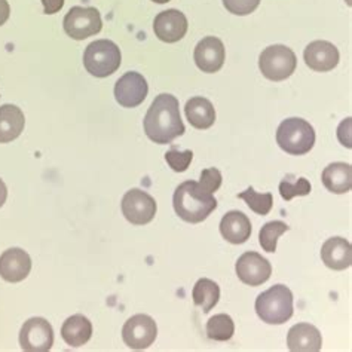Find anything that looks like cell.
<instances>
[{
	"label": "cell",
	"instance_id": "6da1fadb",
	"mask_svg": "<svg viewBox=\"0 0 352 352\" xmlns=\"http://www.w3.org/2000/svg\"><path fill=\"white\" fill-rule=\"evenodd\" d=\"M144 131L157 144H170L183 135L186 129L180 118L179 100L171 94L157 96L146 113Z\"/></svg>",
	"mask_w": 352,
	"mask_h": 352
},
{
	"label": "cell",
	"instance_id": "7a4b0ae2",
	"mask_svg": "<svg viewBox=\"0 0 352 352\" xmlns=\"http://www.w3.org/2000/svg\"><path fill=\"white\" fill-rule=\"evenodd\" d=\"M173 206L182 220L197 225L217 208V201L211 192L201 186L199 182L188 180L175 189Z\"/></svg>",
	"mask_w": 352,
	"mask_h": 352
},
{
	"label": "cell",
	"instance_id": "3957f363",
	"mask_svg": "<svg viewBox=\"0 0 352 352\" xmlns=\"http://www.w3.org/2000/svg\"><path fill=\"white\" fill-rule=\"evenodd\" d=\"M256 312L266 324H284L293 317V293L283 284H276L270 290L258 294L256 299Z\"/></svg>",
	"mask_w": 352,
	"mask_h": 352
},
{
	"label": "cell",
	"instance_id": "277c9868",
	"mask_svg": "<svg viewBox=\"0 0 352 352\" xmlns=\"http://www.w3.org/2000/svg\"><path fill=\"white\" fill-rule=\"evenodd\" d=\"M276 143L289 155H305L315 144V131L309 122L300 118H289L276 131Z\"/></svg>",
	"mask_w": 352,
	"mask_h": 352
},
{
	"label": "cell",
	"instance_id": "5b68a950",
	"mask_svg": "<svg viewBox=\"0 0 352 352\" xmlns=\"http://www.w3.org/2000/svg\"><path fill=\"white\" fill-rule=\"evenodd\" d=\"M122 55L118 45L112 41L101 39L87 46L83 54V66L96 78H107L119 69Z\"/></svg>",
	"mask_w": 352,
	"mask_h": 352
},
{
	"label": "cell",
	"instance_id": "8992f818",
	"mask_svg": "<svg viewBox=\"0 0 352 352\" xmlns=\"http://www.w3.org/2000/svg\"><path fill=\"white\" fill-rule=\"evenodd\" d=\"M258 67L262 75L274 82H281L289 79L296 67H298V58L296 54L284 45H272L261 54L258 58Z\"/></svg>",
	"mask_w": 352,
	"mask_h": 352
},
{
	"label": "cell",
	"instance_id": "52a82bcc",
	"mask_svg": "<svg viewBox=\"0 0 352 352\" xmlns=\"http://www.w3.org/2000/svg\"><path fill=\"white\" fill-rule=\"evenodd\" d=\"M64 32H66L72 39L83 41L91 38L101 32V15L96 8H82L75 6L72 8L64 16Z\"/></svg>",
	"mask_w": 352,
	"mask_h": 352
},
{
	"label": "cell",
	"instance_id": "ba28073f",
	"mask_svg": "<svg viewBox=\"0 0 352 352\" xmlns=\"http://www.w3.org/2000/svg\"><path fill=\"white\" fill-rule=\"evenodd\" d=\"M122 212L129 223L143 226L155 219L156 202L147 192L131 189L122 198Z\"/></svg>",
	"mask_w": 352,
	"mask_h": 352
},
{
	"label": "cell",
	"instance_id": "9c48e42d",
	"mask_svg": "<svg viewBox=\"0 0 352 352\" xmlns=\"http://www.w3.org/2000/svg\"><path fill=\"white\" fill-rule=\"evenodd\" d=\"M157 336L156 322L146 314H137L129 318L122 329V339L125 345L131 349L149 348Z\"/></svg>",
	"mask_w": 352,
	"mask_h": 352
},
{
	"label": "cell",
	"instance_id": "30bf717a",
	"mask_svg": "<svg viewBox=\"0 0 352 352\" xmlns=\"http://www.w3.org/2000/svg\"><path fill=\"white\" fill-rule=\"evenodd\" d=\"M20 345L27 352H48L54 345V330L45 318L27 320L20 331Z\"/></svg>",
	"mask_w": 352,
	"mask_h": 352
},
{
	"label": "cell",
	"instance_id": "8fae6325",
	"mask_svg": "<svg viewBox=\"0 0 352 352\" xmlns=\"http://www.w3.org/2000/svg\"><path fill=\"white\" fill-rule=\"evenodd\" d=\"M236 275L241 281L247 285L257 287L265 284L271 278L272 266L270 261H266L256 252H247L238 258Z\"/></svg>",
	"mask_w": 352,
	"mask_h": 352
},
{
	"label": "cell",
	"instance_id": "7c38bea8",
	"mask_svg": "<svg viewBox=\"0 0 352 352\" xmlns=\"http://www.w3.org/2000/svg\"><path fill=\"white\" fill-rule=\"evenodd\" d=\"M149 87L146 79L137 72H128L115 85V98L122 107L133 109L140 106L147 97Z\"/></svg>",
	"mask_w": 352,
	"mask_h": 352
},
{
	"label": "cell",
	"instance_id": "4fadbf2b",
	"mask_svg": "<svg viewBox=\"0 0 352 352\" xmlns=\"http://www.w3.org/2000/svg\"><path fill=\"white\" fill-rule=\"evenodd\" d=\"M188 18L177 9L160 12L155 18L153 32L157 39L165 43H175L182 41L188 33Z\"/></svg>",
	"mask_w": 352,
	"mask_h": 352
},
{
	"label": "cell",
	"instance_id": "5bb4252c",
	"mask_svg": "<svg viewBox=\"0 0 352 352\" xmlns=\"http://www.w3.org/2000/svg\"><path fill=\"white\" fill-rule=\"evenodd\" d=\"M225 45L214 36L204 38L195 48L193 58L199 70L204 73H216L225 64Z\"/></svg>",
	"mask_w": 352,
	"mask_h": 352
},
{
	"label": "cell",
	"instance_id": "9a60e30c",
	"mask_svg": "<svg viewBox=\"0 0 352 352\" xmlns=\"http://www.w3.org/2000/svg\"><path fill=\"white\" fill-rule=\"evenodd\" d=\"M32 271V258L21 248H9L0 256V276L8 283H21Z\"/></svg>",
	"mask_w": 352,
	"mask_h": 352
},
{
	"label": "cell",
	"instance_id": "2e32d148",
	"mask_svg": "<svg viewBox=\"0 0 352 352\" xmlns=\"http://www.w3.org/2000/svg\"><path fill=\"white\" fill-rule=\"evenodd\" d=\"M307 66L314 72H330L339 64V51L327 41L311 42L303 52Z\"/></svg>",
	"mask_w": 352,
	"mask_h": 352
},
{
	"label": "cell",
	"instance_id": "e0dca14e",
	"mask_svg": "<svg viewBox=\"0 0 352 352\" xmlns=\"http://www.w3.org/2000/svg\"><path fill=\"white\" fill-rule=\"evenodd\" d=\"M287 345L293 352H318L322 348V338L312 324L299 322L289 330Z\"/></svg>",
	"mask_w": 352,
	"mask_h": 352
},
{
	"label": "cell",
	"instance_id": "ac0fdd59",
	"mask_svg": "<svg viewBox=\"0 0 352 352\" xmlns=\"http://www.w3.org/2000/svg\"><path fill=\"white\" fill-rule=\"evenodd\" d=\"M324 265L333 271H345L352 265V247L349 241L340 236L329 238L321 247Z\"/></svg>",
	"mask_w": 352,
	"mask_h": 352
},
{
	"label": "cell",
	"instance_id": "d6986e66",
	"mask_svg": "<svg viewBox=\"0 0 352 352\" xmlns=\"http://www.w3.org/2000/svg\"><path fill=\"white\" fill-rule=\"evenodd\" d=\"M220 234L230 244H244L252 236V223L244 212L229 211L220 221Z\"/></svg>",
	"mask_w": 352,
	"mask_h": 352
},
{
	"label": "cell",
	"instance_id": "ffe728a7",
	"mask_svg": "<svg viewBox=\"0 0 352 352\" xmlns=\"http://www.w3.org/2000/svg\"><path fill=\"white\" fill-rule=\"evenodd\" d=\"M25 118L20 107L14 104L0 106V143H11L21 135Z\"/></svg>",
	"mask_w": 352,
	"mask_h": 352
},
{
	"label": "cell",
	"instance_id": "44dd1931",
	"mask_svg": "<svg viewBox=\"0 0 352 352\" xmlns=\"http://www.w3.org/2000/svg\"><path fill=\"white\" fill-rule=\"evenodd\" d=\"M61 336L69 346L79 348L82 345H85L91 339L92 324L87 317H83L82 314L72 315V317H69L63 324Z\"/></svg>",
	"mask_w": 352,
	"mask_h": 352
},
{
	"label": "cell",
	"instance_id": "7402d4cb",
	"mask_svg": "<svg viewBox=\"0 0 352 352\" xmlns=\"http://www.w3.org/2000/svg\"><path fill=\"white\" fill-rule=\"evenodd\" d=\"M322 184L331 193H346L352 186V166L345 162H335L322 171Z\"/></svg>",
	"mask_w": 352,
	"mask_h": 352
},
{
	"label": "cell",
	"instance_id": "603a6c76",
	"mask_svg": "<svg viewBox=\"0 0 352 352\" xmlns=\"http://www.w3.org/2000/svg\"><path fill=\"white\" fill-rule=\"evenodd\" d=\"M184 113H186L189 124L197 129H208L216 120L214 107L210 100L204 97L190 98L184 107Z\"/></svg>",
	"mask_w": 352,
	"mask_h": 352
},
{
	"label": "cell",
	"instance_id": "cb8c5ba5",
	"mask_svg": "<svg viewBox=\"0 0 352 352\" xmlns=\"http://www.w3.org/2000/svg\"><path fill=\"white\" fill-rule=\"evenodd\" d=\"M192 298L197 307L202 308L204 314H208L219 303L220 287L208 278H201L193 287Z\"/></svg>",
	"mask_w": 352,
	"mask_h": 352
},
{
	"label": "cell",
	"instance_id": "d4e9b609",
	"mask_svg": "<svg viewBox=\"0 0 352 352\" xmlns=\"http://www.w3.org/2000/svg\"><path fill=\"white\" fill-rule=\"evenodd\" d=\"M235 333V322L228 314H217L207 322V336L212 340L225 342L232 339Z\"/></svg>",
	"mask_w": 352,
	"mask_h": 352
},
{
	"label": "cell",
	"instance_id": "484cf974",
	"mask_svg": "<svg viewBox=\"0 0 352 352\" xmlns=\"http://www.w3.org/2000/svg\"><path fill=\"white\" fill-rule=\"evenodd\" d=\"M289 229L290 226H287L281 220L267 221V223L261 229V234H258V241H261V245L265 252L275 253L278 238L285 234Z\"/></svg>",
	"mask_w": 352,
	"mask_h": 352
},
{
	"label": "cell",
	"instance_id": "4316f807",
	"mask_svg": "<svg viewBox=\"0 0 352 352\" xmlns=\"http://www.w3.org/2000/svg\"><path fill=\"white\" fill-rule=\"evenodd\" d=\"M238 198L244 199L250 210H253L258 216H266L270 214L272 207H274V198L272 193H257L253 188H248L243 193H239Z\"/></svg>",
	"mask_w": 352,
	"mask_h": 352
},
{
	"label": "cell",
	"instance_id": "83f0119b",
	"mask_svg": "<svg viewBox=\"0 0 352 352\" xmlns=\"http://www.w3.org/2000/svg\"><path fill=\"white\" fill-rule=\"evenodd\" d=\"M280 193L285 201H292L294 197H307L311 193V183L305 177L298 179L294 183L284 179L280 183Z\"/></svg>",
	"mask_w": 352,
	"mask_h": 352
},
{
	"label": "cell",
	"instance_id": "f1b7e54d",
	"mask_svg": "<svg viewBox=\"0 0 352 352\" xmlns=\"http://www.w3.org/2000/svg\"><path fill=\"white\" fill-rule=\"evenodd\" d=\"M193 160V152L192 151H184L179 152L175 149H171L170 152L165 153V161L168 162L171 170L175 173H183L189 168V165Z\"/></svg>",
	"mask_w": 352,
	"mask_h": 352
},
{
	"label": "cell",
	"instance_id": "f546056e",
	"mask_svg": "<svg viewBox=\"0 0 352 352\" xmlns=\"http://www.w3.org/2000/svg\"><path fill=\"white\" fill-rule=\"evenodd\" d=\"M223 5L230 14L244 16L254 12L261 5V0H223Z\"/></svg>",
	"mask_w": 352,
	"mask_h": 352
},
{
	"label": "cell",
	"instance_id": "4dcf8cb0",
	"mask_svg": "<svg viewBox=\"0 0 352 352\" xmlns=\"http://www.w3.org/2000/svg\"><path fill=\"white\" fill-rule=\"evenodd\" d=\"M201 186L214 193L219 190V188L221 186V173L217 168H207L201 173V180H199Z\"/></svg>",
	"mask_w": 352,
	"mask_h": 352
},
{
	"label": "cell",
	"instance_id": "1f68e13d",
	"mask_svg": "<svg viewBox=\"0 0 352 352\" xmlns=\"http://www.w3.org/2000/svg\"><path fill=\"white\" fill-rule=\"evenodd\" d=\"M43 11L46 15H52L60 12L64 6V0H42Z\"/></svg>",
	"mask_w": 352,
	"mask_h": 352
},
{
	"label": "cell",
	"instance_id": "d6a6232c",
	"mask_svg": "<svg viewBox=\"0 0 352 352\" xmlns=\"http://www.w3.org/2000/svg\"><path fill=\"white\" fill-rule=\"evenodd\" d=\"M9 14H11V8H9V3L6 2V0H0V25H3L8 21Z\"/></svg>",
	"mask_w": 352,
	"mask_h": 352
},
{
	"label": "cell",
	"instance_id": "836d02e7",
	"mask_svg": "<svg viewBox=\"0 0 352 352\" xmlns=\"http://www.w3.org/2000/svg\"><path fill=\"white\" fill-rule=\"evenodd\" d=\"M6 198H8V189H6V184L3 183V180L0 179V207L3 206V204L6 202Z\"/></svg>",
	"mask_w": 352,
	"mask_h": 352
},
{
	"label": "cell",
	"instance_id": "e575fe53",
	"mask_svg": "<svg viewBox=\"0 0 352 352\" xmlns=\"http://www.w3.org/2000/svg\"><path fill=\"white\" fill-rule=\"evenodd\" d=\"M153 2H155V3H168L170 0H153Z\"/></svg>",
	"mask_w": 352,
	"mask_h": 352
}]
</instances>
